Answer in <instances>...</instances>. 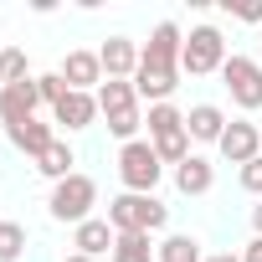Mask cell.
Here are the masks:
<instances>
[{
	"instance_id": "6da1fadb",
	"label": "cell",
	"mask_w": 262,
	"mask_h": 262,
	"mask_svg": "<svg viewBox=\"0 0 262 262\" xmlns=\"http://www.w3.org/2000/svg\"><path fill=\"white\" fill-rule=\"evenodd\" d=\"M98 113L108 118V134H113V139H123V144H134V134H139V123H144L134 82H118V77H108V82L98 88Z\"/></svg>"
},
{
	"instance_id": "7a4b0ae2",
	"label": "cell",
	"mask_w": 262,
	"mask_h": 262,
	"mask_svg": "<svg viewBox=\"0 0 262 262\" xmlns=\"http://www.w3.org/2000/svg\"><path fill=\"white\" fill-rule=\"evenodd\" d=\"M165 221H170V206L160 201V195H134V190H123V195H113L108 201V226L123 236V231H165Z\"/></svg>"
},
{
	"instance_id": "3957f363",
	"label": "cell",
	"mask_w": 262,
	"mask_h": 262,
	"mask_svg": "<svg viewBox=\"0 0 262 262\" xmlns=\"http://www.w3.org/2000/svg\"><path fill=\"white\" fill-rule=\"evenodd\" d=\"M149 144H155L160 165H185V160H190L185 113H180L175 103H155V108H149Z\"/></svg>"
},
{
	"instance_id": "277c9868",
	"label": "cell",
	"mask_w": 262,
	"mask_h": 262,
	"mask_svg": "<svg viewBox=\"0 0 262 262\" xmlns=\"http://www.w3.org/2000/svg\"><path fill=\"white\" fill-rule=\"evenodd\" d=\"M93 206H98V180H93V175H67V180H57V185H52V201H47L52 221H72V226L93 221Z\"/></svg>"
},
{
	"instance_id": "5b68a950",
	"label": "cell",
	"mask_w": 262,
	"mask_h": 262,
	"mask_svg": "<svg viewBox=\"0 0 262 262\" xmlns=\"http://www.w3.org/2000/svg\"><path fill=\"white\" fill-rule=\"evenodd\" d=\"M160 175H165V165H160V155H155L149 139H134V144H123V149H118V180H123V190H134V195H155Z\"/></svg>"
},
{
	"instance_id": "8992f818",
	"label": "cell",
	"mask_w": 262,
	"mask_h": 262,
	"mask_svg": "<svg viewBox=\"0 0 262 262\" xmlns=\"http://www.w3.org/2000/svg\"><path fill=\"white\" fill-rule=\"evenodd\" d=\"M221 67H226V41H221V31H216V26H195V31L185 36V47H180V72L206 77V72H221Z\"/></svg>"
},
{
	"instance_id": "52a82bcc",
	"label": "cell",
	"mask_w": 262,
	"mask_h": 262,
	"mask_svg": "<svg viewBox=\"0 0 262 262\" xmlns=\"http://www.w3.org/2000/svg\"><path fill=\"white\" fill-rule=\"evenodd\" d=\"M221 82H226V93H231L236 108H247V113L262 108V62H252V57H226Z\"/></svg>"
},
{
	"instance_id": "ba28073f",
	"label": "cell",
	"mask_w": 262,
	"mask_h": 262,
	"mask_svg": "<svg viewBox=\"0 0 262 262\" xmlns=\"http://www.w3.org/2000/svg\"><path fill=\"white\" fill-rule=\"evenodd\" d=\"M216 149H221V160H231V165H252V160L262 155V128L247 123V118H231Z\"/></svg>"
},
{
	"instance_id": "9c48e42d",
	"label": "cell",
	"mask_w": 262,
	"mask_h": 262,
	"mask_svg": "<svg viewBox=\"0 0 262 262\" xmlns=\"http://www.w3.org/2000/svg\"><path fill=\"white\" fill-rule=\"evenodd\" d=\"M180 47H185L180 26H175V21H160L155 36H149V47H139V62H144V67H175V72H180Z\"/></svg>"
},
{
	"instance_id": "30bf717a",
	"label": "cell",
	"mask_w": 262,
	"mask_h": 262,
	"mask_svg": "<svg viewBox=\"0 0 262 262\" xmlns=\"http://www.w3.org/2000/svg\"><path fill=\"white\" fill-rule=\"evenodd\" d=\"M41 108V93H36V77L31 82H16V88H0V118H6V128L16 123H31Z\"/></svg>"
},
{
	"instance_id": "8fae6325",
	"label": "cell",
	"mask_w": 262,
	"mask_h": 262,
	"mask_svg": "<svg viewBox=\"0 0 262 262\" xmlns=\"http://www.w3.org/2000/svg\"><path fill=\"white\" fill-rule=\"evenodd\" d=\"M98 62H103V72H108V77L134 82V72H139V47L128 41V36H108V41L98 47Z\"/></svg>"
},
{
	"instance_id": "7c38bea8",
	"label": "cell",
	"mask_w": 262,
	"mask_h": 262,
	"mask_svg": "<svg viewBox=\"0 0 262 262\" xmlns=\"http://www.w3.org/2000/svg\"><path fill=\"white\" fill-rule=\"evenodd\" d=\"M57 72H62V82H67L72 93L103 88V62H98V52H67V62H62Z\"/></svg>"
},
{
	"instance_id": "4fadbf2b",
	"label": "cell",
	"mask_w": 262,
	"mask_h": 262,
	"mask_svg": "<svg viewBox=\"0 0 262 262\" xmlns=\"http://www.w3.org/2000/svg\"><path fill=\"white\" fill-rule=\"evenodd\" d=\"M185 134L201 139V144H221V134H226V113H221L216 103H195V108L185 113Z\"/></svg>"
},
{
	"instance_id": "5bb4252c",
	"label": "cell",
	"mask_w": 262,
	"mask_h": 262,
	"mask_svg": "<svg viewBox=\"0 0 262 262\" xmlns=\"http://www.w3.org/2000/svg\"><path fill=\"white\" fill-rule=\"evenodd\" d=\"M52 118L67 123L72 134H77V128H93V118H98V93H67V98L52 108Z\"/></svg>"
},
{
	"instance_id": "9a60e30c",
	"label": "cell",
	"mask_w": 262,
	"mask_h": 262,
	"mask_svg": "<svg viewBox=\"0 0 262 262\" xmlns=\"http://www.w3.org/2000/svg\"><path fill=\"white\" fill-rule=\"evenodd\" d=\"M6 139L21 149V155H31V160H41L52 144H57V134H52V123H41V118H31V123H16V128H6Z\"/></svg>"
},
{
	"instance_id": "2e32d148",
	"label": "cell",
	"mask_w": 262,
	"mask_h": 262,
	"mask_svg": "<svg viewBox=\"0 0 262 262\" xmlns=\"http://www.w3.org/2000/svg\"><path fill=\"white\" fill-rule=\"evenodd\" d=\"M211 185H216V170H211V160L190 155L185 165H175V190H180V195H206Z\"/></svg>"
},
{
	"instance_id": "e0dca14e",
	"label": "cell",
	"mask_w": 262,
	"mask_h": 262,
	"mask_svg": "<svg viewBox=\"0 0 262 262\" xmlns=\"http://www.w3.org/2000/svg\"><path fill=\"white\" fill-rule=\"evenodd\" d=\"M113 242H118V231L103 221V216H93V221H82L77 231H72V247L82 252V257H98V252H113Z\"/></svg>"
},
{
	"instance_id": "ac0fdd59",
	"label": "cell",
	"mask_w": 262,
	"mask_h": 262,
	"mask_svg": "<svg viewBox=\"0 0 262 262\" xmlns=\"http://www.w3.org/2000/svg\"><path fill=\"white\" fill-rule=\"evenodd\" d=\"M72 165H77V155H72V144H67V139H57V144H52V149L36 160V170H41L52 185H57V180H67V175H77Z\"/></svg>"
},
{
	"instance_id": "d6986e66",
	"label": "cell",
	"mask_w": 262,
	"mask_h": 262,
	"mask_svg": "<svg viewBox=\"0 0 262 262\" xmlns=\"http://www.w3.org/2000/svg\"><path fill=\"white\" fill-rule=\"evenodd\" d=\"M113 262H160V252H155V242L144 231H123L113 242Z\"/></svg>"
},
{
	"instance_id": "ffe728a7",
	"label": "cell",
	"mask_w": 262,
	"mask_h": 262,
	"mask_svg": "<svg viewBox=\"0 0 262 262\" xmlns=\"http://www.w3.org/2000/svg\"><path fill=\"white\" fill-rule=\"evenodd\" d=\"M155 252H160V262H206V257H201V242H195V236H185V231L165 236Z\"/></svg>"
},
{
	"instance_id": "44dd1931",
	"label": "cell",
	"mask_w": 262,
	"mask_h": 262,
	"mask_svg": "<svg viewBox=\"0 0 262 262\" xmlns=\"http://www.w3.org/2000/svg\"><path fill=\"white\" fill-rule=\"evenodd\" d=\"M16 82H31V67L21 47H6L0 52V88H16Z\"/></svg>"
},
{
	"instance_id": "7402d4cb",
	"label": "cell",
	"mask_w": 262,
	"mask_h": 262,
	"mask_svg": "<svg viewBox=\"0 0 262 262\" xmlns=\"http://www.w3.org/2000/svg\"><path fill=\"white\" fill-rule=\"evenodd\" d=\"M21 252H26V231L16 221H0V262H21Z\"/></svg>"
},
{
	"instance_id": "603a6c76",
	"label": "cell",
	"mask_w": 262,
	"mask_h": 262,
	"mask_svg": "<svg viewBox=\"0 0 262 262\" xmlns=\"http://www.w3.org/2000/svg\"><path fill=\"white\" fill-rule=\"evenodd\" d=\"M36 93H41V103H47V108H57L72 88L62 82V72H41V77H36Z\"/></svg>"
},
{
	"instance_id": "cb8c5ba5",
	"label": "cell",
	"mask_w": 262,
	"mask_h": 262,
	"mask_svg": "<svg viewBox=\"0 0 262 262\" xmlns=\"http://www.w3.org/2000/svg\"><path fill=\"white\" fill-rule=\"evenodd\" d=\"M236 180H242V190H252V195H262V155H257L252 165H242V170H236Z\"/></svg>"
},
{
	"instance_id": "d4e9b609",
	"label": "cell",
	"mask_w": 262,
	"mask_h": 262,
	"mask_svg": "<svg viewBox=\"0 0 262 262\" xmlns=\"http://www.w3.org/2000/svg\"><path fill=\"white\" fill-rule=\"evenodd\" d=\"M226 11H231L236 21H252V26H262V6H257V0H242V6H231V0H226Z\"/></svg>"
},
{
	"instance_id": "484cf974",
	"label": "cell",
	"mask_w": 262,
	"mask_h": 262,
	"mask_svg": "<svg viewBox=\"0 0 262 262\" xmlns=\"http://www.w3.org/2000/svg\"><path fill=\"white\" fill-rule=\"evenodd\" d=\"M242 262H262V236H252V242H247V252H242Z\"/></svg>"
},
{
	"instance_id": "4316f807",
	"label": "cell",
	"mask_w": 262,
	"mask_h": 262,
	"mask_svg": "<svg viewBox=\"0 0 262 262\" xmlns=\"http://www.w3.org/2000/svg\"><path fill=\"white\" fill-rule=\"evenodd\" d=\"M252 226H257V236H262V206H252Z\"/></svg>"
},
{
	"instance_id": "83f0119b",
	"label": "cell",
	"mask_w": 262,
	"mask_h": 262,
	"mask_svg": "<svg viewBox=\"0 0 262 262\" xmlns=\"http://www.w3.org/2000/svg\"><path fill=\"white\" fill-rule=\"evenodd\" d=\"M206 262H242V257H231V252H216V257H206Z\"/></svg>"
},
{
	"instance_id": "f1b7e54d",
	"label": "cell",
	"mask_w": 262,
	"mask_h": 262,
	"mask_svg": "<svg viewBox=\"0 0 262 262\" xmlns=\"http://www.w3.org/2000/svg\"><path fill=\"white\" fill-rule=\"evenodd\" d=\"M62 262H93V257H82V252H67V257H62Z\"/></svg>"
},
{
	"instance_id": "f546056e",
	"label": "cell",
	"mask_w": 262,
	"mask_h": 262,
	"mask_svg": "<svg viewBox=\"0 0 262 262\" xmlns=\"http://www.w3.org/2000/svg\"><path fill=\"white\" fill-rule=\"evenodd\" d=\"M0 52H6V47H0Z\"/></svg>"
}]
</instances>
